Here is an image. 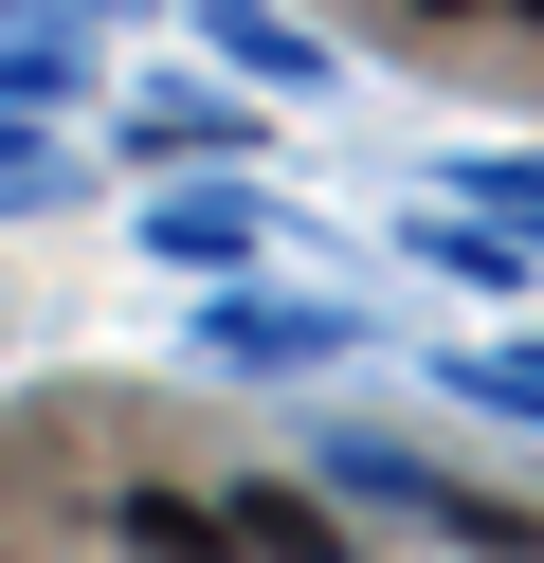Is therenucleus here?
I'll return each mask as SVG.
<instances>
[{"label": "nucleus", "mask_w": 544, "mask_h": 563, "mask_svg": "<svg viewBox=\"0 0 544 563\" xmlns=\"http://www.w3.org/2000/svg\"><path fill=\"white\" fill-rule=\"evenodd\" d=\"M236 545H254V563H326V509H290V490H236Z\"/></svg>", "instance_id": "1"}, {"label": "nucleus", "mask_w": 544, "mask_h": 563, "mask_svg": "<svg viewBox=\"0 0 544 563\" xmlns=\"http://www.w3.org/2000/svg\"><path fill=\"white\" fill-rule=\"evenodd\" d=\"M526 19H544V0H526Z\"/></svg>", "instance_id": "2"}]
</instances>
